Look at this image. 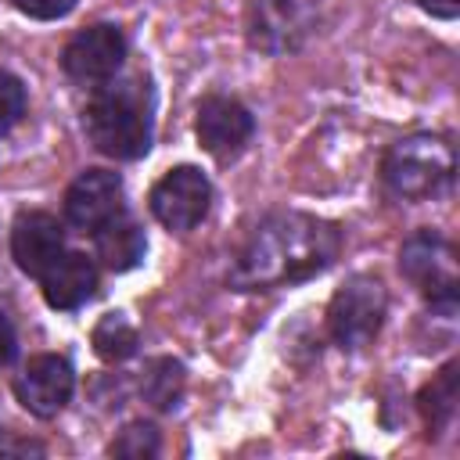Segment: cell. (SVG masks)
<instances>
[{
    "mask_svg": "<svg viewBox=\"0 0 460 460\" xmlns=\"http://www.w3.org/2000/svg\"><path fill=\"white\" fill-rule=\"evenodd\" d=\"M341 252V230L309 212H273L241 244L230 266V288L270 291L323 273Z\"/></svg>",
    "mask_w": 460,
    "mask_h": 460,
    "instance_id": "cell-1",
    "label": "cell"
},
{
    "mask_svg": "<svg viewBox=\"0 0 460 460\" xmlns=\"http://www.w3.org/2000/svg\"><path fill=\"white\" fill-rule=\"evenodd\" d=\"M83 126L90 144L119 162H133L151 147V90L144 79H108L93 90Z\"/></svg>",
    "mask_w": 460,
    "mask_h": 460,
    "instance_id": "cell-2",
    "label": "cell"
},
{
    "mask_svg": "<svg viewBox=\"0 0 460 460\" xmlns=\"http://www.w3.org/2000/svg\"><path fill=\"white\" fill-rule=\"evenodd\" d=\"M456 155L453 144L438 133H410L395 140L381 162L385 187L402 201H424L442 194L453 183Z\"/></svg>",
    "mask_w": 460,
    "mask_h": 460,
    "instance_id": "cell-3",
    "label": "cell"
},
{
    "mask_svg": "<svg viewBox=\"0 0 460 460\" xmlns=\"http://www.w3.org/2000/svg\"><path fill=\"white\" fill-rule=\"evenodd\" d=\"M388 309V295L385 284L370 273H352L331 298L327 305V331L334 338V345L356 352L363 345H370L381 331Z\"/></svg>",
    "mask_w": 460,
    "mask_h": 460,
    "instance_id": "cell-4",
    "label": "cell"
},
{
    "mask_svg": "<svg viewBox=\"0 0 460 460\" xmlns=\"http://www.w3.org/2000/svg\"><path fill=\"white\" fill-rule=\"evenodd\" d=\"M399 270L410 284H417L428 305L442 316L456 313V252L435 230H417L399 248Z\"/></svg>",
    "mask_w": 460,
    "mask_h": 460,
    "instance_id": "cell-5",
    "label": "cell"
},
{
    "mask_svg": "<svg viewBox=\"0 0 460 460\" xmlns=\"http://www.w3.org/2000/svg\"><path fill=\"white\" fill-rule=\"evenodd\" d=\"M208 201H212V183L198 165H176L169 169L155 187H151V216L172 230V234H187L194 230L205 216H208Z\"/></svg>",
    "mask_w": 460,
    "mask_h": 460,
    "instance_id": "cell-6",
    "label": "cell"
},
{
    "mask_svg": "<svg viewBox=\"0 0 460 460\" xmlns=\"http://www.w3.org/2000/svg\"><path fill=\"white\" fill-rule=\"evenodd\" d=\"M316 25L309 0H255L248 7L244 29L248 43L262 54H291L298 50Z\"/></svg>",
    "mask_w": 460,
    "mask_h": 460,
    "instance_id": "cell-7",
    "label": "cell"
},
{
    "mask_svg": "<svg viewBox=\"0 0 460 460\" xmlns=\"http://www.w3.org/2000/svg\"><path fill=\"white\" fill-rule=\"evenodd\" d=\"M122 61H126V36L119 25L108 22L79 29L61 50V68L75 83H108L119 75Z\"/></svg>",
    "mask_w": 460,
    "mask_h": 460,
    "instance_id": "cell-8",
    "label": "cell"
},
{
    "mask_svg": "<svg viewBox=\"0 0 460 460\" xmlns=\"http://www.w3.org/2000/svg\"><path fill=\"white\" fill-rule=\"evenodd\" d=\"M194 129H198V140L201 147L216 158V162H234L252 133H255V119L252 111L234 101V97H223V93H208L201 104H198V119H194Z\"/></svg>",
    "mask_w": 460,
    "mask_h": 460,
    "instance_id": "cell-9",
    "label": "cell"
},
{
    "mask_svg": "<svg viewBox=\"0 0 460 460\" xmlns=\"http://www.w3.org/2000/svg\"><path fill=\"white\" fill-rule=\"evenodd\" d=\"M72 388H75V374H72V363L65 356H54V352H43V356H32L22 374L14 377V395L18 402L32 413V417H58L68 399H72Z\"/></svg>",
    "mask_w": 460,
    "mask_h": 460,
    "instance_id": "cell-10",
    "label": "cell"
},
{
    "mask_svg": "<svg viewBox=\"0 0 460 460\" xmlns=\"http://www.w3.org/2000/svg\"><path fill=\"white\" fill-rule=\"evenodd\" d=\"M119 212H122V180L111 169H86L65 190V219L83 234L101 230Z\"/></svg>",
    "mask_w": 460,
    "mask_h": 460,
    "instance_id": "cell-11",
    "label": "cell"
},
{
    "mask_svg": "<svg viewBox=\"0 0 460 460\" xmlns=\"http://www.w3.org/2000/svg\"><path fill=\"white\" fill-rule=\"evenodd\" d=\"M61 252H65V230H61L58 216H50L43 208L18 212V219L11 223V255L22 273L43 277L58 262Z\"/></svg>",
    "mask_w": 460,
    "mask_h": 460,
    "instance_id": "cell-12",
    "label": "cell"
},
{
    "mask_svg": "<svg viewBox=\"0 0 460 460\" xmlns=\"http://www.w3.org/2000/svg\"><path fill=\"white\" fill-rule=\"evenodd\" d=\"M50 309H79L97 291V266L83 252H61L58 262L40 277Z\"/></svg>",
    "mask_w": 460,
    "mask_h": 460,
    "instance_id": "cell-13",
    "label": "cell"
},
{
    "mask_svg": "<svg viewBox=\"0 0 460 460\" xmlns=\"http://www.w3.org/2000/svg\"><path fill=\"white\" fill-rule=\"evenodd\" d=\"M93 248H97V259L111 270V273H126L133 266H140L144 252H147V241H144V230L140 223H133L129 216H115L108 219L101 230H93Z\"/></svg>",
    "mask_w": 460,
    "mask_h": 460,
    "instance_id": "cell-14",
    "label": "cell"
},
{
    "mask_svg": "<svg viewBox=\"0 0 460 460\" xmlns=\"http://www.w3.org/2000/svg\"><path fill=\"white\" fill-rule=\"evenodd\" d=\"M183 385H187L183 363L172 359V356H158V359L147 363V370L140 377V395L155 410H172L180 402V395H183Z\"/></svg>",
    "mask_w": 460,
    "mask_h": 460,
    "instance_id": "cell-15",
    "label": "cell"
},
{
    "mask_svg": "<svg viewBox=\"0 0 460 460\" xmlns=\"http://www.w3.org/2000/svg\"><path fill=\"white\" fill-rule=\"evenodd\" d=\"M140 345V334L133 327V320L126 313H104L93 327V352L104 359V363H122L137 352Z\"/></svg>",
    "mask_w": 460,
    "mask_h": 460,
    "instance_id": "cell-16",
    "label": "cell"
},
{
    "mask_svg": "<svg viewBox=\"0 0 460 460\" xmlns=\"http://www.w3.org/2000/svg\"><path fill=\"white\" fill-rule=\"evenodd\" d=\"M420 413L428 428H446L456 413V363H446L420 392Z\"/></svg>",
    "mask_w": 460,
    "mask_h": 460,
    "instance_id": "cell-17",
    "label": "cell"
},
{
    "mask_svg": "<svg viewBox=\"0 0 460 460\" xmlns=\"http://www.w3.org/2000/svg\"><path fill=\"white\" fill-rule=\"evenodd\" d=\"M111 456H129V460H144L158 453V431L151 424H129L119 431V438L108 446Z\"/></svg>",
    "mask_w": 460,
    "mask_h": 460,
    "instance_id": "cell-18",
    "label": "cell"
},
{
    "mask_svg": "<svg viewBox=\"0 0 460 460\" xmlns=\"http://www.w3.org/2000/svg\"><path fill=\"white\" fill-rule=\"evenodd\" d=\"M22 115H25V83L14 72L0 68V133L14 129Z\"/></svg>",
    "mask_w": 460,
    "mask_h": 460,
    "instance_id": "cell-19",
    "label": "cell"
},
{
    "mask_svg": "<svg viewBox=\"0 0 460 460\" xmlns=\"http://www.w3.org/2000/svg\"><path fill=\"white\" fill-rule=\"evenodd\" d=\"M14 7L36 22H54V18H65L75 7V0H14Z\"/></svg>",
    "mask_w": 460,
    "mask_h": 460,
    "instance_id": "cell-20",
    "label": "cell"
},
{
    "mask_svg": "<svg viewBox=\"0 0 460 460\" xmlns=\"http://www.w3.org/2000/svg\"><path fill=\"white\" fill-rule=\"evenodd\" d=\"M14 349H18V341H14V327H11L7 313L0 309V367H7V363L14 359Z\"/></svg>",
    "mask_w": 460,
    "mask_h": 460,
    "instance_id": "cell-21",
    "label": "cell"
},
{
    "mask_svg": "<svg viewBox=\"0 0 460 460\" xmlns=\"http://www.w3.org/2000/svg\"><path fill=\"white\" fill-rule=\"evenodd\" d=\"M431 18H442V22H453L460 14V0H417Z\"/></svg>",
    "mask_w": 460,
    "mask_h": 460,
    "instance_id": "cell-22",
    "label": "cell"
}]
</instances>
